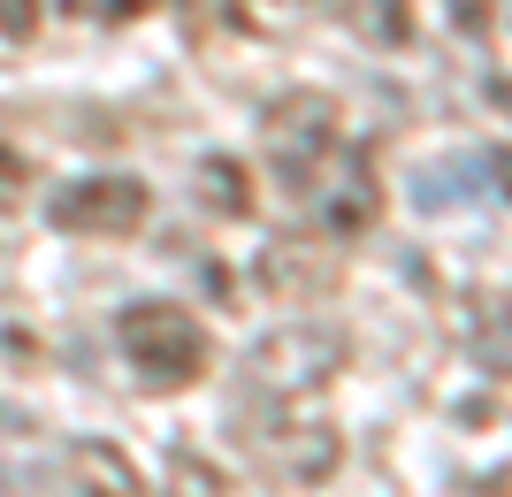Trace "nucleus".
Here are the masks:
<instances>
[{
    "label": "nucleus",
    "mask_w": 512,
    "mask_h": 497,
    "mask_svg": "<svg viewBox=\"0 0 512 497\" xmlns=\"http://www.w3.org/2000/svg\"><path fill=\"white\" fill-rule=\"evenodd\" d=\"M306 199L321 207V230H329V238H360V230L383 222V184H375V161H367V153H337Z\"/></svg>",
    "instance_id": "nucleus-5"
},
{
    "label": "nucleus",
    "mask_w": 512,
    "mask_h": 497,
    "mask_svg": "<svg viewBox=\"0 0 512 497\" xmlns=\"http://www.w3.org/2000/svg\"><path fill=\"white\" fill-rule=\"evenodd\" d=\"M46 8H54V16H62V8H77V0H39V16H46Z\"/></svg>",
    "instance_id": "nucleus-14"
},
{
    "label": "nucleus",
    "mask_w": 512,
    "mask_h": 497,
    "mask_svg": "<svg viewBox=\"0 0 512 497\" xmlns=\"http://www.w3.org/2000/svg\"><path fill=\"white\" fill-rule=\"evenodd\" d=\"M253 383L260 390H283V398H299V390H314V383H329V375L344 368V337L337 329H314V322H291V329H276L268 345H253Z\"/></svg>",
    "instance_id": "nucleus-4"
},
{
    "label": "nucleus",
    "mask_w": 512,
    "mask_h": 497,
    "mask_svg": "<svg viewBox=\"0 0 512 497\" xmlns=\"http://www.w3.org/2000/svg\"><path fill=\"white\" fill-rule=\"evenodd\" d=\"M260 146H268V169H276L291 192H314L321 169L337 161V100H321V92L276 100L268 123H260Z\"/></svg>",
    "instance_id": "nucleus-2"
},
{
    "label": "nucleus",
    "mask_w": 512,
    "mask_h": 497,
    "mask_svg": "<svg viewBox=\"0 0 512 497\" xmlns=\"http://www.w3.org/2000/svg\"><path fill=\"white\" fill-rule=\"evenodd\" d=\"M199 199H207L214 215H253V169L230 161V153H207L199 161Z\"/></svg>",
    "instance_id": "nucleus-7"
},
{
    "label": "nucleus",
    "mask_w": 512,
    "mask_h": 497,
    "mask_svg": "<svg viewBox=\"0 0 512 497\" xmlns=\"http://www.w3.org/2000/svg\"><path fill=\"white\" fill-rule=\"evenodd\" d=\"M39 31V0H0V39H31Z\"/></svg>",
    "instance_id": "nucleus-11"
},
{
    "label": "nucleus",
    "mask_w": 512,
    "mask_h": 497,
    "mask_svg": "<svg viewBox=\"0 0 512 497\" xmlns=\"http://www.w3.org/2000/svg\"><path fill=\"white\" fill-rule=\"evenodd\" d=\"M153 215V192L138 176H69L62 192L46 199V222L62 230V238H138Z\"/></svg>",
    "instance_id": "nucleus-3"
},
{
    "label": "nucleus",
    "mask_w": 512,
    "mask_h": 497,
    "mask_svg": "<svg viewBox=\"0 0 512 497\" xmlns=\"http://www.w3.org/2000/svg\"><path fill=\"white\" fill-rule=\"evenodd\" d=\"M344 23H352L360 39H375V46H398L413 31L406 0H344Z\"/></svg>",
    "instance_id": "nucleus-8"
},
{
    "label": "nucleus",
    "mask_w": 512,
    "mask_h": 497,
    "mask_svg": "<svg viewBox=\"0 0 512 497\" xmlns=\"http://www.w3.org/2000/svg\"><path fill=\"white\" fill-rule=\"evenodd\" d=\"M444 16H451V31L482 39V31H490V16H497V0H444Z\"/></svg>",
    "instance_id": "nucleus-10"
},
{
    "label": "nucleus",
    "mask_w": 512,
    "mask_h": 497,
    "mask_svg": "<svg viewBox=\"0 0 512 497\" xmlns=\"http://www.w3.org/2000/svg\"><path fill=\"white\" fill-rule=\"evenodd\" d=\"M115 345H123V360L138 368L146 390H192L199 375H207V360H214L199 314L176 306V299H130L123 314H115Z\"/></svg>",
    "instance_id": "nucleus-1"
},
{
    "label": "nucleus",
    "mask_w": 512,
    "mask_h": 497,
    "mask_svg": "<svg viewBox=\"0 0 512 497\" xmlns=\"http://www.w3.org/2000/svg\"><path fill=\"white\" fill-rule=\"evenodd\" d=\"M16 199V153H0V207Z\"/></svg>",
    "instance_id": "nucleus-12"
},
{
    "label": "nucleus",
    "mask_w": 512,
    "mask_h": 497,
    "mask_svg": "<svg viewBox=\"0 0 512 497\" xmlns=\"http://www.w3.org/2000/svg\"><path fill=\"white\" fill-rule=\"evenodd\" d=\"M490 169L505 176V199H512V146H490Z\"/></svg>",
    "instance_id": "nucleus-13"
},
{
    "label": "nucleus",
    "mask_w": 512,
    "mask_h": 497,
    "mask_svg": "<svg viewBox=\"0 0 512 497\" xmlns=\"http://www.w3.org/2000/svg\"><path fill=\"white\" fill-rule=\"evenodd\" d=\"M69 497H138V467L115 444L85 436V444H69Z\"/></svg>",
    "instance_id": "nucleus-6"
},
{
    "label": "nucleus",
    "mask_w": 512,
    "mask_h": 497,
    "mask_svg": "<svg viewBox=\"0 0 512 497\" xmlns=\"http://www.w3.org/2000/svg\"><path fill=\"white\" fill-rule=\"evenodd\" d=\"M161 497H230V475H222L207 452H176L169 459V490Z\"/></svg>",
    "instance_id": "nucleus-9"
}]
</instances>
